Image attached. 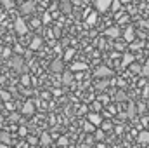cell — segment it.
<instances>
[{
    "label": "cell",
    "mask_w": 149,
    "mask_h": 148,
    "mask_svg": "<svg viewBox=\"0 0 149 148\" xmlns=\"http://www.w3.org/2000/svg\"><path fill=\"white\" fill-rule=\"evenodd\" d=\"M40 47H42V38L40 37H35L30 42V49H31V51H38Z\"/></svg>",
    "instance_id": "obj_14"
},
{
    "label": "cell",
    "mask_w": 149,
    "mask_h": 148,
    "mask_svg": "<svg viewBox=\"0 0 149 148\" xmlns=\"http://www.w3.org/2000/svg\"><path fill=\"white\" fill-rule=\"evenodd\" d=\"M141 73H142V77H149V63L141 68Z\"/></svg>",
    "instance_id": "obj_30"
},
{
    "label": "cell",
    "mask_w": 149,
    "mask_h": 148,
    "mask_svg": "<svg viewBox=\"0 0 149 148\" xmlns=\"http://www.w3.org/2000/svg\"><path fill=\"white\" fill-rule=\"evenodd\" d=\"M87 118H88L87 122H88V124H92L94 127H97V125H101V124H102V117H101L99 113H88V115H87Z\"/></svg>",
    "instance_id": "obj_5"
},
{
    "label": "cell",
    "mask_w": 149,
    "mask_h": 148,
    "mask_svg": "<svg viewBox=\"0 0 149 148\" xmlns=\"http://www.w3.org/2000/svg\"><path fill=\"white\" fill-rule=\"evenodd\" d=\"M50 141H52V140H50V134H49V132H43V134L40 136V143H42L43 147H49Z\"/></svg>",
    "instance_id": "obj_19"
},
{
    "label": "cell",
    "mask_w": 149,
    "mask_h": 148,
    "mask_svg": "<svg viewBox=\"0 0 149 148\" xmlns=\"http://www.w3.org/2000/svg\"><path fill=\"white\" fill-rule=\"evenodd\" d=\"M83 70H87V65L85 63H80V61L73 63V66H71V72H83Z\"/></svg>",
    "instance_id": "obj_17"
},
{
    "label": "cell",
    "mask_w": 149,
    "mask_h": 148,
    "mask_svg": "<svg viewBox=\"0 0 149 148\" xmlns=\"http://www.w3.org/2000/svg\"><path fill=\"white\" fill-rule=\"evenodd\" d=\"M134 61H135V56H134V54L127 52V54L123 56V66H128V65H132Z\"/></svg>",
    "instance_id": "obj_15"
},
{
    "label": "cell",
    "mask_w": 149,
    "mask_h": 148,
    "mask_svg": "<svg viewBox=\"0 0 149 148\" xmlns=\"http://www.w3.org/2000/svg\"><path fill=\"white\" fill-rule=\"evenodd\" d=\"M106 35H108V37H111V38H118L120 35H121V30H120L118 26H111V28H108V30H106Z\"/></svg>",
    "instance_id": "obj_10"
},
{
    "label": "cell",
    "mask_w": 149,
    "mask_h": 148,
    "mask_svg": "<svg viewBox=\"0 0 149 148\" xmlns=\"http://www.w3.org/2000/svg\"><path fill=\"white\" fill-rule=\"evenodd\" d=\"M9 63H10V66H12L14 70H17V72H24V59H23L21 56H12Z\"/></svg>",
    "instance_id": "obj_2"
},
{
    "label": "cell",
    "mask_w": 149,
    "mask_h": 148,
    "mask_svg": "<svg viewBox=\"0 0 149 148\" xmlns=\"http://www.w3.org/2000/svg\"><path fill=\"white\" fill-rule=\"evenodd\" d=\"M130 45H132V49H139V47H142V42H137V44H135V42H132Z\"/></svg>",
    "instance_id": "obj_39"
},
{
    "label": "cell",
    "mask_w": 149,
    "mask_h": 148,
    "mask_svg": "<svg viewBox=\"0 0 149 148\" xmlns=\"http://www.w3.org/2000/svg\"><path fill=\"white\" fill-rule=\"evenodd\" d=\"M109 7H111V0H95V9H97V11L104 12V11L109 9Z\"/></svg>",
    "instance_id": "obj_7"
},
{
    "label": "cell",
    "mask_w": 149,
    "mask_h": 148,
    "mask_svg": "<svg viewBox=\"0 0 149 148\" xmlns=\"http://www.w3.org/2000/svg\"><path fill=\"white\" fill-rule=\"evenodd\" d=\"M14 28H16V32H17L19 35H26V33H28V26H26V23H24L23 18H17V19H16Z\"/></svg>",
    "instance_id": "obj_3"
},
{
    "label": "cell",
    "mask_w": 149,
    "mask_h": 148,
    "mask_svg": "<svg viewBox=\"0 0 149 148\" xmlns=\"http://www.w3.org/2000/svg\"><path fill=\"white\" fill-rule=\"evenodd\" d=\"M106 87H108V82H106V80H101V82L95 84V89H97V91H104Z\"/></svg>",
    "instance_id": "obj_23"
},
{
    "label": "cell",
    "mask_w": 149,
    "mask_h": 148,
    "mask_svg": "<svg viewBox=\"0 0 149 148\" xmlns=\"http://www.w3.org/2000/svg\"><path fill=\"white\" fill-rule=\"evenodd\" d=\"M123 38H125V42H134V38H135V30H134L132 26H127V30H125V33H123Z\"/></svg>",
    "instance_id": "obj_8"
},
{
    "label": "cell",
    "mask_w": 149,
    "mask_h": 148,
    "mask_svg": "<svg viewBox=\"0 0 149 148\" xmlns=\"http://www.w3.org/2000/svg\"><path fill=\"white\" fill-rule=\"evenodd\" d=\"M137 141L141 145H149V131H141L137 136Z\"/></svg>",
    "instance_id": "obj_9"
},
{
    "label": "cell",
    "mask_w": 149,
    "mask_h": 148,
    "mask_svg": "<svg viewBox=\"0 0 149 148\" xmlns=\"http://www.w3.org/2000/svg\"><path fill=\"white\" fill-rule=\"evenodd\" d=\"M0 143L9 147V143H10V134L5 132V131H2V132H0Z\"/></svg>",
    "instance_id": "obj_16"
},
{
    "label": "cell",
    "mask_w": 149,
    "mask_h": 148,
    "mask_svg": "<svg viewBox=\"0 0 149 148\" xmlns=\"http://www.w3.org/2000/svg\"><path fill=\"white\" fill-rule=\"evenodd\" d=\"M50 19H52V18H50V14H43V18H42V21H43V23H50Z\"/></svg>",
    "instance_id": "obj_35"
},
{
    "label": "cell",
    "mask_w": 149,
    "mask_h": 148,
    "mask_svg": "<svg viewBox=\"0 0 149 148\" xmlns=\"http://www.w3.org/2000/svg\"><path fill=\"white\" fill-rule=\"evenodd\" d=\"M97 23V14L95 12H90L88 18H87V25H95Z\"/></svg>",
    "instance_id": "obj_20"
},
{
    "label": "cell",
    "mask_w": 149,
    "mask_h": 148,
    "mask_svg": "<svg viewBox=\"0 0 149 148\" xmlns=\"http://www.w3.org/2000/svg\"><path fill=\"white\" fill-rule=\"evenodd\" d=\"M87 110H88L87 105H81V106H80V111H81V113H87Z\"/></svg>",
    "instance_id": "obj_40"
},
{
    "label": "cell",
    "mask_w": 149,
    "mask_h": 148,
    "mask_svg": "<svg viewBox=\"0 0 149 148\" xmlns=\"http://www.w3.org/2000/svg\"><path fill=\"white\" fill-rule=\"evenodd\" d=\"M94 134H95V140H97V141H102V140L106 138V132H104L102 129H95Z\"/></svg>",
    "instance_id": "obj_21"
},
{
    "label": "cell",
    "mask_w": 149,
    "mask_h": 148,
    "mask_svg": "<svg viewBox=\"0 0 149 148\" xmlns=\"http://www.w3.org/2000/svg\"><path fill=\"white\" fill-rule=\"evenodd\" d=\"M101 129H102V131H111V129H113V124L109 122V120H108V122H104V120H102V124H101Z\"/></svg>",
    "instance_id": "obj_24"
},
{
    "label": "cell",
    "mask_w": 149,
    "mask_h": 148,
    "mask_svg": "<svg viewBox=\"0 0 149 148\" xmlns=\"http://www.w3.org/2000/svg\"><path fill=\"white\" fill-rule=\"evenodd\" d=\"M135 111H137V108H135V105H134V103H130V106H128V113H127V117H128V118H134V115H135Z\"/></svg>",
    "instance_id": "obj_22"
},
{
    "label": "cell",
    "mask_w": 149,
    "mask_h": 148,
    "mask_svg": "<svg viewBox=\"0 0 149 148\" xmlns=\"http://www.w3.org/2000/svg\"><path fill=\"white\" fill-rule=\"evenodd\" d=\"M83 129H85V132H95V127H94L92 124H88V122H85Z\"/></svg>",
    "instance_id": "obj_27"
},
{
    "label": "cell",
    "mask_w": 149,
    "mask_h": 148,
    "mask_svg": "<svg viewBox=\"0 0 149 148\" xmlns=\"http://www.w3.org/2000/svg\"><path fill=\"white\" fill-rule=\"evenodd\" d=\"M2 5H3L5 9H12V7H14L16 4H14L12 0H3V2H2Z\"/></svg>",
    "instance_id": "obj_28"
},
{
    "label": "cell",
    "mask_w": 149,
    "mask_h": 148,
    "mask_svg": "<svg viewBox=\"0 0 149 148\" xmlns=\"http://www.w3.org/2000/svg\"><path fill=\"white\" fill-rule=\"evenodd\" d=\"M141 68H142V66H139V65H132V72H134V73H137V72L141 73Z\"/></svg>",
    "instance_id": "obj_36"
},
{
    "label": "cell",
    "mask_w": 149,
    "mask_h": 148,
    "mask_svg": "<svg viewBox=\"0 0 149 148\" xmlns=\"http://www.w3.org/2000/svg\"><path fill=\"white\" fill-rule=\"evenodd\" d=\"M3 56L9 58V56H10V49H5V51H3Z\"/></svg>",
    "instance_id": "obj_41"
},
{
    "label": "cell",
    "mask_w": 149,
    "mask_h": 148,
    "mask_svg": "<svg viewBox=\"0 0 149 148\" xmlns=\"http://www.w3.org/2000/svg\"><path fill=\"white\" fill-rule=\"evenodd\" d=\"M33 111H35V105H33V101H26L24 106H23V113H24V115H33Z\"/></svg>",
    "instance_id": "obj_12"
},
{
    "label": "cell",
    "mask_w": 149,
    "mask_h": 148,
    "mask_svg": "<svg viewBox=\"0 0 149 148\" xmlns=\"http://www.w3.org/2000/svg\"><path fill=\"white\" fill-rule=\"evenodd\" d=\"M54 35H56V37H59V35H61V30H59V28H56V30H54Z\"/></svg>",
    "instance_id": "obj_42"
},
{
    "label": "cell",
    "mask_w": 149,
    "mask_h": 148,
    "mask_svg": "<svg viewBox=\"0 0 149 148\" xmlns=\"http://www.w3.org/2000/svg\"><path fill=\"white\" fill-rule=\"evenodd\" d=\"M26 134H28V129H26L24 125H21V127H19V136H26Z\"/></svg>",
    "instance_id": "obj_33"
},
{
    "label": "cell",
    "mask_w": 149,
    "mask_h": 148,
    "mask_svg": "<svg viewBox=\"0 0 149 148\" xmlns=\"http://www.w3.org/2000/svg\"><path fill=\"white\" fill-rule=\"evenodd\" d=\"M90 108H92V111H95V113H97V111H101V108H102V105H101L99 101H94V103L90 105Z\"/></svg>",
    "instance_id": "obj_26"
},
{
    "label": "cell",
    "mask_w": 149,
    "mask_h": 148,
    "mask_svg": "<svg viewBox=\"0 0 149 148\" xmlns=\"http://www.w3.org/2000/svg\"><path fill=\"white\" fill-rule=\"evenodd\" d=\"M19 11H21V14H33V11H35V2H24V4H21V7H19Z\"/></svg>",
    "instance_id": "obj_4"
},
{
    "label": "cell",
    "mask_w": 149,
    "mask_h": 148,
    "mask_svg": "<svg viewBox=\"0 0 149 148\" xmlns=\"http://www.w3.org/2000/svg\"><path fill=\"white\" fill-rule=\"evenodd\" d=\"M108 101H109L108 96H99V103H101V105H102V103H108Z\"/></svg>",
    "instance_id": "obj_37"
},
{
    "label": "cell",
    "mask_w": 149,
    "mask_h": 148,
    "mask_svg": "<svg viewBox=\"0 0 149 148\" xmlns=\"http://www.w3.org/2000/svg\"><path fill=\"white\" fill-rule=\"evenodd\" d=\"M50 72H52V73H61V72H64V70H63V59H54V61L50 63Z\"/></svg>",
    "instance_id": "obj_6"
},
{
    "label": "cell",
    "mask_w": 149,
    "mask_h": 148,
    "mask_svg": "<svg viewBox=\"0 0 149 148\" xmlns=\"http://www.w3.org/2000/svg\"><path fill=\"white\" fill-rule=\"evenodd\" d=\"M127 99V92L125 91H116V94H114V101H118V103H121V101H125Z\"/></svg>",
    "instance_id": "obj_18"
},
{
    "label": "cell",
    "mask_w": 149,
    "mask_h": 148,
    "mask_svg": "<svg viewBox=\"0 0 149 148\" xmlns=\"http://www.w3.org/2000/svg\"><path fill=\"white\" fill-rule=\"evenodd\" d=\"M0 148H9V147H7V145H2V143H0Z\"/></svg>",
    "instance_id": "obj_43"
},
{
    "label": "cell",
    "mask_w": 149,
    "mask_h": 148,
    "mask_svg": "<svg viewBox=\"0 0 149 148\" xmlns=\"http://www.w3.org/2000/svg\"><path fill=\"white\" fill-rule=\"evenodd\" d=\"M21 82H23L24 85H28V84H30V77H28V75H23V77H21Z\"/></svg>",
    "instance_id": "obj_34"
},
{
    "label": "cell",
    "mask_w": 149,
    "mask_h": 148,
    "mask_svg": "<svg viewBox=\"0 0 149 148\" xmlns=\"http://www.w3.org/2000/svg\"><path fill=\"white\" fill-rule=\"evenodd\" d=\"M111 9L113 11H120L121 9V2L120 0H111Z\"/></svg>",
    "instance_id": "obj_25"
},
{
    "label": "cell",
    "mask_w": 149,
    "mask_h": 148,
    "mask_svg": "<svg viewBox=\"0 0 149 148\" xmlns=\"http://www.w3.org/2000/svg\"><path fill=\"white\" fill-rule=\"evenodd\" d=\"M94 77L95 78H109V77H113V70L106 65H101L94 70Z\"/></svg>",
    "instance_id": "obj_1"
},
{
    "label": "cell",
    "mask_w": 149,
    "mask_h": 148,
    "mask_svg": "<svg viewBox=\"0 0 149 148\" xmlns=\"http://www.w3.org/2000/svg\"><path fill=\"white\" fill-rule=\"evenodd\" d=\"M59 7H61V12L63 14H70L71 12V2H68V0H63L59 4Z\"/></svg>",
    "instance_id": "obj_13"
},
{
    "label": "cell",
    "mask_w": 149,
    "mask_h": 148,
    "mask_svg": "<svg viewBox=\"0 0 149 148\" xmlns=\"http://www.w3.org/2000/svg\"><path fill=\"white\" fill-rule=\"evenodd\" d=\"M135 108H137V110H139V111H141V113H142V111L146 110V105H144V103H139V105H137Z\"/></svg>",
    "instance_id": "obj_38"
},
{
    "label": "cell",
    "mask_w": 149,
    "mask_h": 148,
    "mask_svg": "<svg viewBox=\"0 0 149 148\" xmlns=\"http://www.w3.org/2000/svg\"><path fill=\"white\" fill-rule=\"evenodd\" d=\"M57 143H59V147H66V145H68V138H66V136H61Z\"/></svg>",
    "instance_id": "obj_31"
},
{
    "label": "cell",
    "mask_w": 149,
    "mask_h": 148,
    "mask_svg": "<svg viewBox=\"0 0 149 148\" xmlns=\"http://www.w3.org/2000/svg\"><path fill=\"white\" fill-rule=\"evenodd\" d=\"M0 98H2L3 101H9V99H10V94L5 92V91H0Z\"/></svg>",
    "instance_id": "obj_32"
},
{
    "label": "cell",
    "mask_w": 149,
    "mask_h": 148,
    "mask_svg": "<svg viewBox=\"0 0 149 148\" xmlns=\"http://www.w3.org/2000/svg\"><path fill=\"white\" fill-rule=\"evenodd\" d=\"M61 80H63V84H71V82H73V72H71V70H64Z\"/></svg>",
    "instance_id": "obj_11"
},
{
    "label": "cell",
    "mask_w": 149,
    "mask_h": 148,
    "mask_svg": "<svg viewBox=\"0 0 149 148\" xmlns=\"http://www.w3.org/2000/svg\"><path fill=\"white\" fill-rule=\"evenodd\" d=\"M73 54H74V49H71V47H70V49H66L64 58H66V59H71V58H73Z\"/></svg>",
    "instance_id": "obj_29"
}]
</instances>
